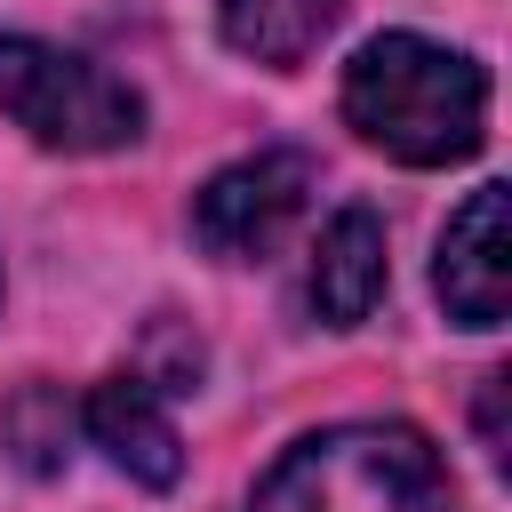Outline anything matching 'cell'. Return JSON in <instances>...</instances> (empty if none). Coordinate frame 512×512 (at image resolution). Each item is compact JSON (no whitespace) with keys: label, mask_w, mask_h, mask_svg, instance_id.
Masks as SVG:
<instances>
[{"label":"cell","mask_w":512,"mask_h":512,"mask_svg":"<svg viewBox=\"0 0 512 512\" xmlns=\"http://www.w3.org/2000/svg\"><path fill=\"white\" fill-rule=\"evenodd\" d=\"M344 120L408 168H448L488 144V72L424 32H376L344 64Z\"/></svg>","instance_id":"6da1fadb"},{"label":"cell","mask_w":512,"mask_h":512,"mask_svg":"<svg viewBox=\"0 0 512 512\" xmlns=\"http://www.w3.org/2000/svg\"><path fill=\"white\" fill-rule=\"evenodd\" d=\"M248 512H456V488L416 424H328L256 480Z\"/></svg>","instance_id":"7a4b0ae2"},{"label":"cell","mask_w":512,"mask_h":512,"mask_svg":"<svg viewBox=\"0 0 512 512\" xmlns=\"http://www.w3.org/2000/svg\"><path fill=\"white\" fill-rule=\"evenodd\" d=\"M0 112L48 152H120L144 128V96L128 80L32 32H0Z\"/></svg>","instance_id":"3957f363"},{"label":"cell","mask_w":512,"mask_h":512,"mask_svg":"<svg viewBox=\"0 0 512 512\" xmlns=\"http://www.w3.org/2000/svg\"><path fill=\"white\" fill-rule=\"evenodd\" d=\"M312 200V160L304 152H256V160H232L200 184L192 200V232L208 256L224 264H256L280 248V232L304 216Z\"/></svg>","instance_id":"277c9868"},{"label":"cell","mask_w":512,"mask_h":512,"mask_svg":"<svg viewBox=\"0 0 512 512\" xmlns=\"http://www.w3.org/2000/svg\"><path fill=\"white\" fill-rule=\"evenodd\" d=\"M432 288H440V304H448L456 328H496L512 312V216H504V184H480L448 216Z\"/></svg>","instance_id":"5b68a950"},{"label":"cell","mask_w":512,"mask_h":512,"mask_svg":"<svg viewBox=\"0 0 512 512\" xmlns=\"http://www.w3.org/2000/svg\"><path fill=\"white\" fill-rule=\"evenodd\" d=\"M80 424H88V440H96L128 480H144V488H176V480H184V440H176L160 392H152L136 368H128V376H104V384L80 400Z\"/></svg>","instance_id":"8992f818"},{"label":"cell","mask_w":512,"mask_h":512,"mask_svg":"<svg viewBox=\"0 0 512 512\" xmlns=\"http://www.w3.org/2000/svg\"><path fill=\"white\" fill-rule=\"evenodd\" d=\"M376 304H384V224L376 208H336L312 256V312L328 328H360Z\"/></svg>","instance_id":"52a82bcc"},{"label":"cell","mask_w":512,"mask_h":512,"mask_svg":"<svg viewBox=\"0 0 512 512\" xmlns=\"http://www.w3.org/2000/svg\"><path fill=\"white\" fill-rule=\"evenodd\" d=\"M336 16H344V0H216V32H224V48L272 64V72L304 64V56L336 32Z\"/></svg>","instance_id":"ba28073f"},{"label":"cell","mask_w":512,"mask_h":512,"mask_svg":"<svg viewBox=\"0 0 512 512\" xmlns=\"http://www.w3.org/2000/svg\"><path fill=\"white\" fill-rule=\"evenodd\" d=\"M0 432H8V448H16V464H32V472H56L72 448V400L64 392H48V384H32L8 416H0Z\"/></svg>","instance_id":"9c48e42d"}]
</instances>
